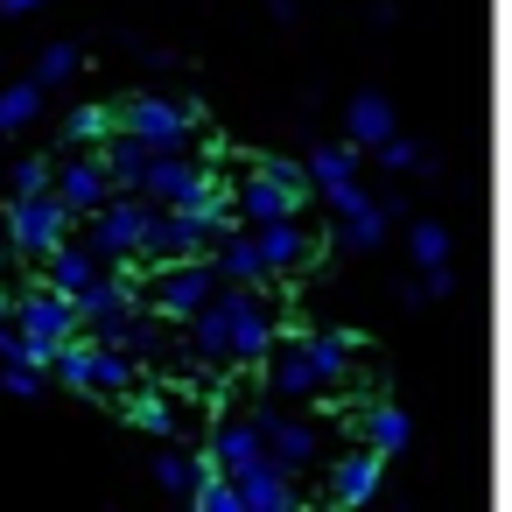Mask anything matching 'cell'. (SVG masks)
I'll return each mask as SVG.
<instances>
[{
  "label": "cell",
  "instance_id": "cell-2",
  "mask_svg": "<svg viewBox=\"0 0 512 512\" xmlns=\"http://www.w3.org/2000/svg\"><path fill=\"white\" fill-rule=\"evenodd\" d=\"M267 365V393L274 400H330L351 372V337L337 330H302V337H274Z\"/></svg>",
  "mask_w": 512,
  "mask_h": 512
},
{
  "label": "cell",
  "instance_id": "cell-10",
  "mask_svg": "<svg viewBox=\"0 0 512 512\" xmlns=\"http://www.w3.org/2000/svg\"><path fill=\"white\" fill-rule=\"evenodd\" d=\"M8 239H15L29 260H43L50 246H64V239H71V211H64V197H57V190H29V197H15V204H8Z\"/></svg>",
  "mask_w": 512,
  "mask_h": 512
},
{
  "label": "cell",
  "instance_id": "cell-35",
  "mask_svg": "<svg viewBox=\"0 0 512 512\" xmlns=\"http://www.w3.org/2000/svg\"><path fill=\"white\" fill-rule=\"evenodd\" d=\"M449 288H456V274H449V260H442V267H428V281H421V295L435 302V295H449Z\"/></svg>",
  "mask_w": 512,
  "mask_h": 512
},
{
  "label": "cell",
  "instance_id": "cell-24",
  "mask_svg": "<svg viewBox=\"0 0 512 512\" xmlns=\"http://www.w3.org/2000/svg\"><path fill=\"white\" fill-rule=\"evenodd\" d=\"M99 155H106V169H113V183H120V190H134V183H141V169L155 162V148H141V134H127V127H113V134L99 141Z\"/></svg>",
  "mask_w": 512,
  "mask_h": 512
},
{
  "label": "cell",
  "instance_id": "cell-5",
  "mask_svg": "<svg viewBox=\"0 0 512 512\" xmlns=\"http://www.w3.org/2000/svg\"><path fill=\"white\" fill-rule=\"evenodd\" d=\"M148 211H155V204H148L141 190H120V197H106V204H99V211L85 218V232H78V239H85V246H92V253H99L106 267H127V260L141 253Z\"/></svg>",
  "mask_w": 512,
  "mask_h": 512
},
{
  "label": "cell",
  "instance_id": "cell-3",
  "mask_svg": "<svg viewBox=\"0 0 512 512\" xmlns=\"http://www.w3.org/2000/svg\"><path fill=\"white\" fill-rule=\"evenodd\" d=\"M309 197V162H288V155H267L239 176V225H267V218H288L302 211Z\"/></svg>",
  "mask_w": 512,
  "mask_h": 512
},
{
  "label": "cell",
  "instance_id": "cell-11",
  "mask_svg": "<svg viewBox=\"0 0 512 512\" xmlns=\"http://www.w3.org/2000/svg\"><path fill=\"white\" fill-rule=\"evenodd\" d=\"M50 190L64 197L71 218H92L106 197H120V183H113V169H106L99 148H71V155H57V183H50Z\"/></svg>",
  "mask_w": 512,
  "mask_h": 512
},
{
  "label": "cell",
  "instance_id": "cell-32",
  "mask_svg": "<svg viewBox=\"0 0 512 512\" xmlns=\"http://www.w3.org/2000/svg\"><path fill=\"white\" fill-rule=\"evenodd\" d=\"M50 183H57V155H36V162H22V169H15V197L50 190Z\"/></svg>",
  "mask_w": 512,
  "mask_h": 512
},
{
  "label": "cell",
  "instance_id": "cell-8",
  "mask_svg": "<svg viewBox=\"0 0 512 512\" xmlns=\"http://www.w3.org/2000/svg\"><path fill=\"white\" fill-rule=\"evenodd\" d=\"M197 253H211V225L197 211H183V204H155L134 260L141 267H162V260H197Z\"/></svg>",
  "mask_w": 512,
  "mask_h": 512
},
{
  "label": "cell",
  "instance_id": "cell-12",
  "mask_svg": "<svg viewBox=\"0 0 512 512\" xmlns=\"http://www.w3.org/2000/svg\"><path fill=\"white\" fill-rule=\"evenodd\" d=\"M204 183H211V162H204L197 148H176V155H155L134 190H141L148 204H197Z\"/></svg>",
  "mask_w": 512,
  "mask_h": 512
},
{
  "label": "cell",
  "instance_id": "cell-25",
  "mask_svg": "<svg viewBox=\"0 0 512 512\" xmlns=\"http://www.w3.org/2000/svg\"><path fill=\"white\" fill-rule=\"evenodd\" d=\"M393 134H400V120H393V106H386V99H379V92H365V99H358V106H351V141H358V148H372V155H379V148H386V141H393Z\"/></svg>",
  "mask_w": 512,
  "mask_h": 512
},
{
  "label": "cell",
  "instance_id": "cell-26",
  "mask_svg": "<svg viewBox=\"0 0 512 512\" xmlns=\"http://www.w3.org/2000/svg\"><path fill=\"white\" fill-rule=\"evenodd\" d=\"M204 470H211V456H183V449H162V456H155V484H162L169 498H197Z\"/></svg>",
  "mask_w": 512,
  "mask_h": 512
},
{
  "label": "cell",
  "instance_id": "cell-36",
  "mask_svg": "<svg viewBox=\"0 0 512 512\" xmlns=\"http://www.w3.org/2000/svg\"><path fill=\"white\" fill-rule=\"evenodd\" d=\"M379 162H386V169H407V162H414V148H407V141H400V134H393V141H386V148H379Z\"/></svg>",
  "mask_w": 512,
  "mask_h": 512
},
{
  "label": "cell",
  "instance_id": "cell-15",
  "mask_svg": "<svg viewBox=\"0 0 512 512\" xmlns=\"http://www.w3.org/2000/svg\"><path fill=\"white\" fill-rule=\"evenodd\" d=\"M246 232H253L260 260L274 267V281H288V274H302V267L316 260V239L295 225V211H288V218H267V225H246Z\"/></svg>",
  "mask_w": 512,
  "mask_h": 512
},
{
  "label": "cell",
  "instance_id": "cell-31",
  "mask_svg": "<svg viewBox=\"0 0 512 512\" xmlns=\"http://www.w3.org/2000/svg\"><path fill=\"white\" fill-rule=\"evenodd\" d=\"M0 386H8L15 400H29V393H43V365H29V358H8V365H0Z\"/></svg>",
  "mask_w": 512,
  "mask_h": 512
},
{
  "label": "cell",
  "instance_id": "cell-9",
  "mask_svg": "<svg viewBox=\"0 0 512 512\" xmlns=\"http://www.w3.org/2000/svg\"><path fill=\"white\" fill-rule=\"evenodd\" d=\"M246 421L267 435V456H274L281 470H316V463H323V428H316V421H302V414H281L274 400L246 407Z\"/></svg>",
  "mask_w": 512,
  "mask_h": 512
},
{
  "label": "cell",
  "instance_id": "cell-37",
  "mask_svg": "<svg viewBox=\"0 0 512 512\" xmlns=\"http://www.w3.org/2000/svg\"><path fill=\"white\" fill-rule=\"evenodd\" d=\"M43 0H0V15H36Z\"/></svg>",
  "mask_w": 512,
  "mask_h": 512
},
{
  "label": "cell",
  "instance_id": "cell-4",
  "mask_svg": "<svg viewBox=\"0 0 512 512\" xmlns=\"http://www.w3.org/2000/svg\"><path fill=\"white\" fill-rule=\"evenodd\" d=\"M218 288H225V281H218L211 253H197V260H162V267H148L141 302H148V309H162L169 323H190V316H197Z\"/></svg>",
  "mask_w": 512,
  "mask_h": 512
},
{
  "label": "cell",
  "instance_id": "cell-19",
  "mask_svg": "<svg viewBox=\"0 0 512 512\" xmlns=\"http://www.w3.org/2000/svg\"><path fill=\"white\" fill-rule=\"evenodd\" d=\"M204 456H211V470L239 477V470H253V463L267 456V435H260L253 421H232V414H225V421L211 428V449H204Z\"/></svg>",
  "mask_w": 512,
  "mask_h": 512
},
{
  "label": "cell",
  "instance_id": "cell-6",
  "mask_svg": "<svg viewBox=\"0 0 512 512\" xmlns=\"http://www.w3.org/2000/svg\"><path fill=\"white\" fill-rule=\"evenodd\" d=\"M15 323H22V337H29V358L50 372L57 365V344L64 337H78L85 323H78V295H64V288H29L22 302H15Z\"/></svg>",
  "mask_w": 512,
  "mask_h": 512
},
{
  "label": "cell",
  "instance_id": "cell-14",
  "mask_svg": "<svg viewBox=\"0 0 512 512\" xmlns=\"http://www.w3.org/2000/svg\"><path fill=\"white\" fill-rule=\"evenodd\" d=\"M120 414H127V421H134L141 435H155V442H176V435H183V414H190V407H183V393H176L169 379H155V386H134V393L120 400Z\"/></svg>",
  "mask_w": 512,
  "mask_h": 512
},
{
  "label": "cell",
  "instance_id": "cell-22",
  "mask_svg": "<svg viewBox=\"0 0 512 512\" xmlns=\"http://www.w3.org/2000/svg\"><path fill=\"white\" fill-rule=\"evenodd\" d=\"M351 183H358V141H344V148L330 141V148L309 155V190H316L323 204H330L337 190H351Z\"/></svg>",
  "mask_w": 512,
  "mask_h": 512
},
{
  "label": "cell",
  "instance_id": "cell-13",
  "mask_svg": "<svg viewBox=\"0 0 512 512\" xmlns=\"http://www.w3.org/2000/svg\"><path fill=\"white\" fill-rule=\"evenodd\" d=\"M134 281H127V267H113V274H99L85 295H78V323H85V337H113L127 316H134Z\"/></svg>",
  "mask_w": 512,
  "mask_h": 512
},
{
  "label": "cell",
  "instance_id": "cell-16",
  "mask_svg": "<svg viewBox=\"0 0 512 512\" xmlns=\"http://www.w3.org/2000/svg\"><path fill=\"white\" fill-rule=\"evenodd\" d=\"M379 484H386V456H379L372 442H365V449H351V456H337V463H330V477H323V491H330L337 505H365Z\"/></svg>",
  "mask_w": 512,
  "mask_h": 512
},
{
  "label": "cell",
  "instance_id": "cell-20",
  "mask_svg": "<svg viewBox=\"0 0 512 512\" xmlns=\"http://www.w3.org/2000/svg\"><path fill=\"white\" fill-rule=\"evenodd\" d=\"M239 498L260 505V512H295L302 491H295V470H281L274 456H260L253 470H239Z\"/></svg>",
  "mask_w": 512,
  "mask_h": 512
},
{
  "label": "cell",
  "instance_id": "cell-23",
  "mask_svg": "<svg viewBox=\"0 0 512 512\" xmlns=\"http://www.w3.org/2000/svg\"><path fill=\"white\" fill-rule=\"evenodd\" d=\"M358 435H365L379 456H400V449H407V435H414V421H407L393 400H372V407L358 414Z\"/></svg>",
  "mask_w": 512,
  "mask_h": 512
},
{
  "label": "cell",
  "instance_id": "cell-28",
  "mask_svg": "<svg viewBox=\"0 0 512 512\" xmlns=\"http://www.w3.org/2000/svg\"><path fill=\"white\" fill-rule=\"evenodd\" d=\"M36 106H43V85H36V78H29V85H8V92H0V134L29 127V120H36Z\"/></svg>",
  "mask_w": 512,
  "mask_h": 512
},
{
  "label": "cell",
  "instance_id": "cell-1",
  "mask_svg": "<svg viewBox=\"0 0 512 512\" xmlns=\"http://www.w3.org/2000/svg\"><path fill=\"white\" fill-rule=\"evenodd\" d=\"M190 379H204L211 393L239 372V365H260L267 351H274V337H281V316H274V295L267 288H239V281H225L190 323Z\"/></svg>",
  "mask_w": 512,
  "mask_h": 512
},
{
  "label": "cell",
  "instance_id": "cell-30",
  "mask_svg": "<svg viewBox=\"0 0 512 512\" xmlns=\"http://www.w3.org/2000/svg\"><path fill=\"white\" fill-rule=\"evenodd\" d=\"M71 71H78V50H71V43H50V50H43V64H36V85L50 92V85H64Z\"/></svg>",
  "mask_w": 512,
  "mask_h": 512
},
{
  "label": "cell",
  "instance_id": "cell-21",
  "mask_svg": "<svg viewBox=\"0 0 512 512\" xmlns=\"http://www.w3.org/2000/svg\"><path fill=\"white\" fill-rule=\"evenodd\" d=\"M134 386H141V365H134V358H127L120 344L92 337V386H85V393H99V400H113V407H120V400H127Z\"/></svg>",
  "mask_w": 512,
  "mask_h": 512
},
{
  "label": "cell",
  "instance_id": "cell-27",
  "mask_svg": "<svg viewBox=\"0 0 512 512\" xmlns=\"http://www.w3.org/2000/svg\"><path fill=\"white\" fill-rule=\"evenodd\" d=\"M113 127H120V113H113V106H78V113L64 120V148H99Z\"/></svg>",
  "mask_w": 512,
  "mask_h": 512
},
{
  "label": "cell",
  "instance_id": "cell-17",
  "mask_svg": "<svg viewBox=\"0 0 512 512\" xmlns=\"http://www.w3.org/2000/svg\"><path fill=\"white\" fill-rule=\"evenodd\" d=\"M211 267H218V281L274 288V267L260 260V246H253V232H246V225H239V232H225V239H211Z\"/></svg>",
  "mask_w": 512,
  "mask_h": 512
},
{
  "label": "cell",
  "instance_id": "cell-18",
  "mask_svg": "<svg viewBox=\"0 0 512 512\" xmlns=\"http://www.w3.org/2000/svg\"><path fill=\"white\" fill-rule=\"evenodd\" d=\"M99 274H113V267H106L85 239H64V246H50V253H43V281H50V288H64V295H85Z\"/></svg>",
  "mask_w": 512,
  "mask_h": 512
},
{
  "label": "cell",
  "instance_id": "cell-29",
  "mask_svg": "<svg viewBox=\"0 0 512 512\" xmlns=\"http://www.w3.org/2000/svg\"><path fill=\"white\" fill-rule=\"evenodd\" d=\"M197 505H211V512H246V498H239V477H225V470H204V484H197Z\"/></svg>",
  "mask_w": 512,
  "mask_h": 512
},
{
  "label": "cell",
  "instance_id": "cell-7",
  "mask_svg": "<svg viewBox=\"0 0 512 512\" xmlns=\"http://www.w3.org/2000/svg\"><path fill=\"white\" fill-rule=\"evenodd\" d=\"M120 127L141 134V148H155V155L197 148V106H183V99H127Z\"/></svg>",
  "mask_w": 512,
  "mask_h": 512
},
{
  "label": "cell",
  "instance_id": "cell-33",
  "mask_svg": "<svg viewBox=\"0 0 512 512\" xmlns=\"http://www.w3.org/2000/svg\"><path fill=\"white\" fill-rule=\"evenodd\" d=\"M414 260H421V267H442V260H449V232H442V225H414Z\"/></svg>",
  "mask_w": 512,
  "mask_h": 512
},
{
  "label": "cell",
  "instance_id": "cell-34",
  "mask_svg": "<svg viewBox=\"0 0 512 512\" xmlns=\"http://www.w3.org/2000/svg\"><path fill=\"white\" fill-rule=\"evenodd\" d=\"M379 239H386V211H379V204H365V211L351 218V246H379Z\"/></svg>",
  "mask_w": 512,
  "mask_h": 512
}]
</instances>
